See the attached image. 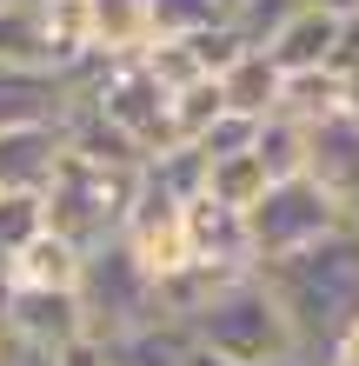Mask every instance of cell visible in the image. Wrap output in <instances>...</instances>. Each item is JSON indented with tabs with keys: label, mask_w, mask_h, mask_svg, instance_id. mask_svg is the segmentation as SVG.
Masks as SVG:
<instances>
[{
	"label": "cell",
	"mask_w": 359,
	"mask_h": 366,
	"mask_svg": "<svg viewBox=\"0 0 359 366\" xmlns=\"http://www.w3.org/2000/svg\"><path fill=\"white\" fill-rule=\"evenodd\" d=\"M253 273H260L266 293L280 300V313L293 327V347H306L320 360L333 353V340L359 320V227L353 220L340 233H326V240L286 253V260L253 267Z\"/></svg>",
	"instance_id": "1"
},
{
	"label": "cell",
	"mask_w": 359,
	"mask_h": 366,
	"mask_svg": "<svg viewBox=\"0 0 359 366\" xmlns=\"http://www.w3.org/2000/svg\"><path fill=\"white\" fill-rule=\"evenodd\" d=\"M133 193H140V174L133 167H100L87 154H60L54 180H47V227L60 240H74L80 253L120 240L126 213H133Z\"/></svg>",
	"instance_id": "2"
},
{
	"label": "cell",
	"mask_w": 359,
	"mask_h": 366,
	"mask_svg": "<svg viewBox=\"0 0 359 366\" xmlns=\"http://www.w3.org/2000/svg\"><path fill=\"white\" fill-rule=\"evenodd\" d=\"M186 340L206 347V353H220V360H233V366H266V360L293 353V327H286L280 300L266 293L260 273L226 280V287L186 320Z\"/></svg>",
	"instance_id": "3"
},
{
	"label": "cell",
	"mask_w": 359,
	"mask_h": 366,
	"mask_svg": "<svg viewBox=\"0 0 359 366\" xmlns=\"http://www.w3.org/2000/svg\"><path fill=\"white\" fill-rule=\"evenodd\" d=\"M74 94L87 100L107 127H120L146 160L173 147V127H166V87L140 67V60H93V67L74 80Z\"/></svg>",
	"instance_id": "4"
},
{
	"label": "cell",
	"mask_w": 359,
	"mask_h": 366,
	"mask_svg": "<svg viewBox=\"0 0 359 366\" xmlns=\"http://www.w3.org/2000/svg\"><path fill=\"white\" fill-rule=\"evenodd\" d=\"M74 293H80V313H87L93 340H113V333H133V327H153L160 320V287H153V273L126 253V240L93 247Z\"/></svg>",
	"instance_id": "5"
},
{
	"label": "cell",
	"mask_w": 359,
	"mask_h": 366,
	"mask_svg": "<svg viewBox=\"0 0 359 366\" xmlns=\"http://www.w3.org/2000/svg\"><path fill=\"white\" fill-rule=\"evenodd\" d=\"M346 227V207L333 200L320 180H273L260 193V207L246 213V240H253V267L266 260H286V253H300L313 240H326V233Z\"/></svg>",
	"instance_id": "6"
},
{
	"label": "cell",
	"mask_w": 359,
	"mask_h": 366,
	"mask_svg": "<svg viewBox=\"0 0 359 366\" xmlns=\"http://www.w3.org/2000/svg\"><path fill=\"white\" fill-rule=\"evenodd\" d=\"M74 107V80L34 60H0V134L14 127H60Z\"/></svg>",
	"instance_id": "7"
},
{
	"label": "cell",
	"mask_w": 359,
	"mask_h": 366,
	"mask_svg": "<svg viewBox=\"0 0 359 366\" xmlns=\"http://www.w3.org/2000/svg\"><path fill=\"white\" fill-rule=\"evenodd\" d=\"M180 227H186V253H193V267H206V273H253L246 213L193 193V200L180 207Z\"/></svg>",
	"instance_id": "8"
},
{
	"label": "cell",
	"mask_w": 359,
	"mask_h": 366,
	"mask_svg": "<svg viewBox=\"0 0 359 366\" xmlns=\"http://www.w3.org/2000/svg\"><path fill=\"white\" fill-rule=\"evenodd\" d=\"M333 40H340V14H326V7H293L280 27H273L260 40V54L273 60L280 74H313V67H326L333 60Z\"/></svg>",
	"instance_id": "9"
},
{
	"label": "cell",
	"mask_w": 359,
	"mask_h": 366,
	"mask_svg": "<svg viewBox=\"0 0 359 366\" xmlns=\"http://www.w3.org/2000/svg\"><path fill=\"white\" fill-rule=\"evenodd\" d=\"M313 154H306V180H320L333 200L346 207V220L359 227V114L333 120V127H313Z\"/></svg>",
	"instance_id": "10"
},
{
	"label": "cell",
	"mask_w": 359,
	"mask_h": 366,
	"mask_svg": "<svg viewBox=\"0 0 359 366\" xmlns=\"http://www.w3.org/2000/svg\"><path fill=\"white\" fill-rule=\"evenodd\" d=\"M273 114L313 134V127H333V120L359 114V87H353V80H340L333 67H313V74H286V80H280V107H273Z\"/></svg>",
	"instance_id": "11"
},
{
	"label": "cell",
	"mask_w": 359,
	"mask_h": 366,
	"mask_svg": "<svg viewBox=\"0 0 359 366\" xmlns=\"http://www.w3.org/2000/svg\"><path fill=\"white\" fill-rule=\"evenodd\" d=\"M60 154H67L60 127H14V134H0V193H47Z\"/></svg>",
	"instance_id": "12"
},
{
	"label": "cell",
	"mask_w": 359,
	"mask_h": 366,
	"mask_svg": "<svg viewBox=\"0 0 359 366\" xmlns=\"http://www.w3.org/2000/svg\"><path fill=\"white\" fill-rule=\"evenodd\" d=\"M87 34H93V60H140L153 47L146 0H87Z\"/></svg>",
	"instance_id": "13"
},
{
	"label": "cell",
	"mask_w": 359,
	"mask_h": 366,
	"mask_svg": "<svg viewBox=\"0 0 359 366\" xmlns=\"http://www.w3.org/2000/svg\"><path fill=\"white\" fill-rule=\"evenodd\" d=\"M80 267H87V253H80L74 240H60V233L47 227V233H40V240H34L27 253H20V260H14L7 273H0V280H7V287H47V293H74V287H80Z\"/></svg>",
	"instance_id": "14"
},
{
	"label": "cell",
	"mask_w": 359,
	"mask_h": 366,
	"mask_svg": "<svg viewBox=\"0 0 359 366\" xmlns=\"http://www.w3.org/2000/svg\"><path fill=\"white\" fill-rule=\"evenodd\" d=\"M280 67H273V60L253 47V54H240L233 67L220 74V94H226V114H246V120H266L273 107H280Z\"/></svg>",
	"instance_id": "15"
},
{
	"label": "cell",
	"mask_w": 359,
	"mask_h": 366,
	"mask_svg": "<svg viewBox=\"0 0 359 366\" xmlns=\"http://www.w3.org/2000/svg\"><path fill=\"white\" fill-rule=\"evenodd\" d=\"M306 154H313L306 127H293V120H280V114H266V120H260V140H253V160H260L266 187H273V180H300V174H306Z\"/></svg>",
	"instance_id": "16"
},
{
	"label": "cell",
	"mask_w": 359,
	"mask_h": 366,
	"mask_svg": "<svg viewBox=\"0 0 359 366\" xmlns=\"http://www.w3.org/2000/svg\"><path fill=\"white\" fill-rule=\"evenodd\" d=\"M180 360H186V327H166V320L107 340V366H180Z\"/></svg>",
	"instance_id": "17"
},
{
	"label": "cell",
	"mask_w": 359,
	"mask_h": 366,
	"mask_svg": "<svg viewBox=\"0 0 359 366\" xmlns=\"http://www.w3.org/2000/svg\"><path fill=\"white\" fill-rule=\"evenodd\" d=\"M220 114H226V94H220L213 74L193 80V87H180V94H166V127H173V147H193Z\"/></svg>",
	"instance_id": "18"
},
{
	"label": "cell",
	"mask_w": 359,
	"mask_h": 366,
	"mask_svg": "<svg viewBox=\"0 0 359 366\" xmlns=\"http://www.w3.org/2000/svg\"><path fill=\"white\" fill-rule=\"evenodd\" d=\"M47 233V200L40 193H0V273Z\"/></svg>",
	"instance_id": "19"
},
{
	"label": "cell",
	"mask_w": 359,
	"mask_h": 366,
	"mask_svg": "<svg viewBox=\"0 0 359 366\" xmlns=\"http://www.w3.org/2000/svg\"><path fill=\"white\" fill-rule=\"evenodd\" d=\"M200 193H206V200H220V207H233V213H253V207H260V193H266V174H260V160H253V154L213 160Z\"/></svg>",
	"instance_id": "20"
},
{
	"label": "cell",
	"mask_w": 359,
	"mask_h": 366,
	"mask_svg": "<svg viewBox=\"0 0 359 366\" xmlns=\"http://www.w3.org/2000/svg\"><path fill=\"white\" fill-rule=\"evenodd\" d=\"M140 180H146V187H160L166 200H180V207H186V200L206 187V160L193 154V147H166V154H153V160L140 167Z\"/></svg>",
	"instance_id": "21"
},
{
	"label": "cell",
	"mask_w": 359,
	"mask_h": 366,
	"mask_svg": "<svg viewBox=\"0 0 359 366\" xmlns=\"http://www.w3.org/2000/svg\"><path fill=\"white\" fill-rule=\"evenodd\" d=\"M146 20H153V40H193V34L226 27L213 0H146Z\"/></svg>",
	"instance_id": "22"
},
{
	"label": "cell",
	"mask_w": 359,
	"mask_h": 366,
	"mask_svg": "<svg viewBox=\"0 0 359 366\" xmlns=\"http://www.w3.org/2000/svg\"><path fill=\"white\" fill-rule=\"evenodd\" d=\"M140 67L153 74L166 94H180V87H193V80H206L200 54H193V40H153V47L140 54Z\"/></svg>",
	"instance_id": "23"
},
{
	"label": "cell",
	"mask_w": 359,
	"mask_h": 366,
	"mask_svg": "<svg viewBox=\"0 0 359 366\" xmlns=\"http://www.w3.org/2000/svg\"><path fill=\"white\" fill-rule=\"evenodd\" d=\"M253 140H260V120H246V114H220V120L193 140V154L213 167V160H240V154H253Z\"/></svg>",
	"instance_id": "24"
},
{
	"label": "cell",
	"mask_w": 359,
	"mask_h": 366,
	"mask_svg": "<svg viewBox=\"0 0 359 366\" xmlns=\"http://www.w3.org/2000/svg\"><path fill=\"white\" fill-rule=\"evenodd\" d=\"M326 67L359 87V14H340V40H333V60H326Z\"/></svg>",
	"instance_id": "25"
},
{
	"label": "cell",
	"mask_w": 359,
	"mask_h": 366,
	"mask_svg": "<svg viewBox=\"0 0 359 366\" xmlns=\"http://www.w3.org/2000/svg\"><path fill=\"white\" fill-rule=\"evenodd\" d=\"M54 366H107V340H74V347H60L54 353Z\"/></svg>",
	"instance_id": "26"
},
{
	"label": "cell",
	"mask_w": 359,
	"mask_h": 366,
	"mask_svg": "<svg viewBox=\"0 0 359 366\" xmlns=\"http://www.w3.org/2000/svg\"><path fill=\"white\" fill-rule=\"evenodd\" d=\"M0 366H54V353H40V347H0Z\"/></svg>",
	"instance_id": "27"
},
{
	"label": "cell",
	"mask_w": 359,
	"mask_h": 366,
	"mask_svg": "<svg viewBox=\"0 0 359 366\" xmlns=\"http://www.w3.org/2000/svg\"><path fill=\"white\" fill-rule=\"evenodd\" d=\"M326 360H346V366H359V320H353V327L340 333V340H333V353Z\"/></svg>",
	"instance_id": "28"
},
{
	"label": "cell",
	"mask_w": 359,
	"mask_h": 366,
	"mask_svg": "<svg viewBox=\"0 0 359 366\" xmlns=\"http://www.w3.org/2000/svg\"><path fill=\"white\" fill-rule=\"evenodd\" d=\"M180 366H233V360H220V353H206V347H193V340H186V360Z\"/></svg>",
	"instance_id": "29"
},
{
	"label": "cell",
	"mask_w": 359,
	"mask_h": 366,
	"mask_svg": "<svg viewBox=\"0 0 359 366\" xmlns=\"http://www.w3.org/2000/svg\"><path fill=\"white\" fill-rule=\"evenodd\" d=\"M266 366H326L320 353H306V347H293V353H280V360H266Z\"/></svg>",
	"instance_id": "30"
},
{
	"label": "cell",
	"mask_w": 359,
	"mask_h": 366,
	"mask_svg": "<svg viewBox=\"0 0 359 366\" xmlns=\"http://www.w3.org/2000/svg\"><path fill=\"white\" fill-rule=\"evenodd\" d=\"M306 7H326V14H359V0H306Z\"/></svg>",
	"instance_id": "31"
},
{
	"label": "cell",
	"mask_w": 359,
	"mask_h": 366,
	"mask_svg": "<svg viewBox=\"0 0 359 366\" xmlns=\"http://www.w3.org/2000/svg\"><path fill=\"white\" fill-rule=\"evenodd\" d=\"M20 7H47V0H20Z\"/></svg>",
	"instance_id": "32"
},
{
	"label": "cell",
	"mask_w": 359,
	"mask_h": 366,
	"mask_svg": "<svg viewBox=\"0 0 359 366\" xmlns=\"http://www.w3.org/2000/svg\"><path fill=\"white\" fill-rule=\"evenodd\" d=\"M326 366H346V360H326Z\"/></svg>",
	"instance_id": "33"
},
{
	"label": "cell",
	"mask_w": 359,
	"mask_h": 366,
	"mask_svg": "<svg viewBox=\"0 0 359 366\" xmlns=\"http://www.w3.org/2000/svg\"><path fill=\"white\" fill-rule=\"evenodd\" d=\"M0 347H7V340H0Z\"/></svg>",
	"instance_id": "34"
},
{
	"label": "cell",
	"mask_w": 359,
	"mask_h": 366,
	"mask_svg": "<svg viewBox=\"0 0 359 366\" xmlns=\"http://www.w3.org/2000/svg\"><path fill=\"white\" fill-rule=\"evenodd\" d=\"M0 7H7V0H0Z\"/></svg>",
	"instance_id": "35"
}]
</instances>
